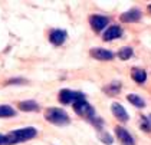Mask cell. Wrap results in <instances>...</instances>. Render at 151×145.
<instances>
[{
	"label": "cell",
	"mask_w": 151,
	"mask_h": 145,
	"mask_svg": "<svg viewBox=\"0 0 151 145\" xmlns=\"http://www.w3.org/2000/svg\"><path fill=\"white\" fill-rule=\"evenodd\" d=\"M37 131H36L33 126H27V128H22V129H16L12 131L9 135H6V139H7V145L12 144H19V142H24L27 139H32L35 138Z\"/></svg>",
	"instance_id": "6da1fadb"
},
{
	"label": "cell",
	"mask_w": 151,
	"mask_h": 145,
	"mask_svg": "<svg viewBox=\"0 0 151 145\" xmlns=\"http://www.w3.org/2000/svg\"><path fill=\"white\" fill-rule=\"evenodd\" d=\"M45 119L47 122L55 123V125H68L69 123V116L63 109L59 108H49L45 112Z\"/></svg>",
	"instance_id": "7a4b0ae2"
},
{
	"label": "cell",
	"mask_w": 151,
	"mask_h": 145,
	"mask_svg": "<svg viewBox=\"0 0 151 145\" xmlns=\"http://www.w3.org/2000/svg\"><path fill=\"white\" fill-rule=\"evenodd\" d=\"M73 109H75V112H76L79 116H82V118H93V115H95L93 108L86 100L73 102Z\"/></svg>",
	"instance_id": "3957f363"
},
{
	"label": "cell",
	"mask_w": 151,
	"mask_h": 145,
	"mask_svg": "<svg viewBox=\"0 0 151 145\" xmlns=\"http://www.w3.org/2000/svg\"><path fill=\"white\" fill-rule=\"evenodd\" d=\"M89 24L95 32H101L105 26L108 24V17L105 16H99V14H92L89 17Z\"/></svg>",
	"instance_id": "277c9868"
},
{
	"label": "cell",
	"mask_w": 151,
	"mask_h": 145,
	"mask_svg": "<svg viewBox=\"0 0 151 145\" xmlns=\"http://www.w3.org/2000/svg\"><path fill=\"white\" fill-rule=\"evenodd\" d=\"M91 56L95 59H99V60H111L114 57V53L111 50L102 49V47H93L91 49Z\"/></svg>",
	"instance_id": "5b68a950"
},
{
	"label": "cell",
	"mask_w": 151,
	"mask_h": 145,
	"mask_svg": "<svg viewBox=\"0 0 151 145\" xmlns=\"http://www.w3.org/2000/svg\"><path fill=\"white\" fill-rule=\"evenodd\" d=\"M115 134H116V136H118V139H119V142L122 145H134V139H132L131 134L128 132L127 129H124V128H121V126H116Z\"/></svg>",
	"instance_id": "8992f818"
},
{
	"label": "cell",
	"mask_w": 151,
	"mask_h": 145,
	"mask_svg": "<svg viewBox=\"0 0 151 145\" xmlns=\"http://www.w3.org/2000/svg\"><path fill=\"white\" fill-rule=\"evenodd\" d=\"M139 19H141V11H139L138 9H131V10H128L121 14V20L125 23L138 22Z\"/></svg>",
	"instance_id": "52a82bcc"
},
{
	"label": "cell",
	"mask_w": 151,
	"mask_h": 145,
	"mask_svg": "<svg viewBox=\"0 0 151 145\" xmlns=\"http://www.w3.org/2000/svg\"><path fill=\"white\" fill-rule=\"evenodd\" d=\"M111 109H112L114 116L118 118L119 121H122V122H127L128 121V113H127L125 108H124L122 105H119V103L114 102V103H112V106H111Z\"/></svg>",
	"instance_id": "ba28073f"
},
{
	"label": "cell",
	"mask_w": 151,
	"mask_h": 145,
	"mask_svg": "<svg viewBox=\"0 0 151 145\" xmlns=\"http://www.w3.org/2000/svg\"><path fill=\"white\" fill-rule=\"evenodd\" d=\"M65 39H66V32H63V30H53L49 36V40L56 46L62 45L65 42Z\"/></svg>",
	"instance_id": "9c48e42d"
},
{
	"label": "cell",
	"mask_w": 151,
	"mask_h": 145,
	"mask_svg": "<svg viewBox=\"0 0 151 145\" xmlns=\"http://www.w3.org/2000/svg\"><path fill=\"white\" fill-rule=\"evenodd\" d=\"M122 33V30H121V27H118V26H111V27H108V30L104 33V40H112V39H116V37H119Z\"/></svg>",
	"instance_id": "30bf717a"
},
{
	"label": "cell",
	"mask_w": 151,
	"mask_h": 145,
	"mask_svg": "<svg viewBox=\"0 0 151 145\" xmlns=\"http://www.w3.org/2000/svg\"><path fill=\"white\" fill-rule=\"evenodd\" d=\"M19 109L23 112L37 111L39 109V105L36 103L35 100H22V102H19Z\"/></svg>",
	"instance_id": "8fae6325"
},
{
	"label": "cell",
	"mask_w": 151,
	"mask_h": 145,
	"mask_svg": "<svg viewBox=\"0 0 151 145\" xmlns=\"http://www.w3.org/2000/svg\"><path fill=\"white\" fill-rule=\"evenodd\" d=\"M75 100V92L69 89H62L59 92V102L62 103H70Z\"/></svg>",
	"instance_id": "7c38bea8"
},
{
	"label": "cell",
	"mask_w": 151,
	"mask_h": 145,
	"mask_svg": "<svg viewBox=\"0 0 151 145\" xmlns=\"http://www.w3.org/2000/svg\"><path fill=\"white\" fill-rule=\"evenodd\" d=\"M131 76H132V79H134L137 83H144L145 79H147V73H145L142 69H132Z\"/></svg>",
	"instance_id": "4fadbf2b"
},
{
	"label": "cell",
	"mask_w": 151,
	"mask_h": 145,
	"mask_svg": "<svg viewBox=\"0 0 151 145\" xmlns=\"http://www.w3.org/2000/svg\"><path fill=\"white\" fill-rule=\"evenodd\" d=\"M128 102H131L132 105H135L137 108H142L144 105H145V102L142 100V98L141 96H138V95H135V93H129L127 96Z\"/></svg>",
	"instance_id": "5bb4252c"
},
{
	"label": "cell",
	"mask_w": 151,
	"mask_h": 145,
	"mask_svg": "<svg viewBox=\"0 0 151 145\" xmlns=\"http://www.w3.org/2000/svg\"><path fill=\"white\" fill-rule=\"evenodd\" d=\"M16 112L12 106L9 105H0V118H7V116H13Z\"/></svg>",
	"instance_id": "9a60e30c"
},
{
	"label": "cell",
	"mask_w": 151,
	"mask_h": 145,
	"mask_svg": "<svg viewBox=\"0 0 151 145\" xmlns=\"http://www.w3.org/2000/svg\"><path fill=\"white\" fill-rule=\"evenodd\" d=\"M104 90L108 93V95H116V93L121 90V83H118V82L111 83V85H108L106 88H104Z\"/></svg>",
	"instance_id": "2e32d148"
},
{
	"label": "cell",
	"mask_w": 151,
	"mask_h": 145,
	"mask_svg": "<svg viewBox=\"0 0 151 145\" xmlns=\"http://www.w3.org/2000/svg\"><path fill=\"white\" fill-rule=\"evenodd\" d=\"M118 56H119L121 60H127V59H129L132 56V49L131 47H122V49H119Z\"/></svg>",
	"instance_id": "e0dca14e"
},
{
	"label": "cell",
	"mask_w": 151,
	"mask_h": 145,
	"mask_svg": "<svg viewBox=\"0 0 151 145\" xmlns=\"http://www.w3.org/2000/svg\"><path fill=\"white\" fill-rule=\"evenodd\" d=\"M150 119H147L145 116H141L139 118V125H141V128L144 129V131H147V132H150L151 131V126H150V122H148Z\"/></svg>",
	"instance_id": "ac0fdd59"
},
{
	"label": "cell",
	"mask_w": 151,
	"mask_h": 145,
	"mask_svg": "<svg viewBox=\"0 0 151 145\" xmlns=\"http://www.w3.org/2000/svg\"><path fill=\"white\" fill-rule=\"evenodd\" d=\"M99 138L104 141V144H108V145L112 144V138H111V136H109L108 134H104V132H102V134L99 135Z\"/></svg>",
	"instance_id": "d6986e66"
},
{
	"label": "cell",
	"mask_w": 151,
	"mask_h": 145,
	"mask_svg": "<svg viewBox=\"0 0 151 145\" xmlns=\"http://www.w3.org/2000/svg\"><path fill=\"white\" fill-rule=\"evenodd\" d=\"M0 145H7V139H6V135H0Z\"/></svg>",
	"instance_id": "ffe728a7"
},
{
	"label": "cell",
	"mask_w": 151,
	"mask_h": 145,
	"mask_svg": "<svg viewBox=\"0 0 151 145\" xmlns=\"http://www.w3.org/2000/svg\"><path fill=\"white\" fill-rule=\"evenodd\" d=\"M148 10H150V11H151V4H150V6H148Z\"/></svg>",
	"instance_id": "44dd1931"
},
{
	"label": "cell",
	"mask_w": 151,
	"mask_h": 145,
	"mask_svg": "<svg viewBox=\"0 0 151 145\" xmlns=\"http://www.w3.org/2000/svg\"><path fill=\"white\" fill-rule=\"evenodd\" d=\"M150 122H151V115H150Z\"/></svg>",
	"instance_id": "7402d4cb"
}]
</instances>
